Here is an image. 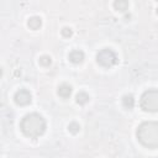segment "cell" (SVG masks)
<instances>
[{"label": "cell", "mask_w": 158, "mask_h": 158, "mask_svg": "<svg viewBox=\"0 0 158 158\" xmlns=\"http://www.w3.org/2000/svg\"><path fill=\"white\" fill-rule=\"evenodd\" d=\"M72 94V87L69 84H62V85L58 87V95L63 99H67L70 97Z\"/></svg>", "instance_id": "obj_7"}, {"label": "cell", "mask_w": 158, "mask_h": 158, "mask_svg": "<svg viewBox=\"0 0 158 158\" xmlns=\"http://www.w3.org/2000/svg\"><path fill=\"white\" fill-rule=\"evenodd\" d=\"M97 61L100 66L105 67V68H110L114 64H116L118 62V57L115 55V52L110 48H104L101 49L98 56H97Z\"/></svg>", "instance_id": "obj_4"}, {"label": "cell", "mask_w": 158, "mask_h": 158, "mask_svg": "<svg viewBox=\"0 0 158 158\" xmlns=\"http://www.w3.org/2000/svg\"><path fill=\"white\" fill-rule=\"evenodd\" d=\"M40 63L43 67H49L51 66V63H52V58L49 56H42L40 58Z\"/></svg>", "instance_id": "obj_12"}, {"label": "cell", "mask_w": 158, "mask_h": 158, "mask_svg": "<svg viewBox=\"0 0 158 158\" xmlns=\"http://www.w3.org/2000/svg\"><path fill=\"white\" fill-rule=\"evenodd\" d=\"M15 103L17 105H20V106H25V105H28L31 103V100H32V97H31V93L26 89H20L16 91L15 94Z\"/></svg>", "instance_id": "obj_5"}, {"label": "cell", "mask_w": 158, "mask_h": 158, "mask_svg": "<svg viewBox=\"0 0 158 158\" xmlns=\"http://www.w3.org/2000/svg\"><path fill=\"white\" fill-rule=\"evenodd\" d=\"M27 25H28V27L31 30H38L41 27V25H42V20L38 16H32V17L28 19Z\"/></svg>", "instance_id": "obj_8"}, {"label": "cell", "mask_w": 158, "mask_h": 158, "mask_svg": "<svg viewBox=\"0 0 158 158\" xmlns=\"http://www.w3.org/2000/svg\"><path fill=\"white\" fill-rule=\"evenodd\" d=\"M141 108L145 111L156 112L158 110V90L150 89L143 93L141 98Z\"/></svg>", "instance_id": "obj_3"}, {"label": "cell", "mask_w": 158, "mask_h": 158, "mask_svg": "<svg viewBox=\"0 0 158 158\" xmlns=\"http://www.w3.org/2000/svg\"><path fill=\"white\" fill-rule=\"evenodd\" d=\"M114 6L118 11H126V10L129 9V1H126V0H119V1L114 3Z\"/></svg>", "instance_id": "obj_10"}, {"label": "cell", "mask_w": 158, "mask_h": 158, "mask_svg": "<svg viewBox=\"0 0 158 158\" xmlns=\"http://www.w3.org/2000/svg\"><path fill=\"white\" fill-rule=\"evenodd\" d=\"M69 61L72 63H74V64H79L84 61V53L79 49H74L72 51L69 53Z\"/></svg>", "instance_id": "obj_6"}, {"label": "cell", "mask_w": 158, "mask_h": 158, "mask_svg": "<svg viewBox=\"0 0 158 158\" xmlns=\"http://www.w3.org/2000/svg\"><path fill=\"white\" fill-rule=\"evenodd\" d=\"M68 130H69V132H72V133H78L79 130H80V126H79V124H77V122H70V124L68 125Z\"/></svg>", "instance_id": "obj_13"}, {"label": "cell", "mask_w": 158, "mask_h": 158, "mask_svg": "<svg viewBox=\"0 0 158 158\" xmlns=\"http://www.w3.org/2000/svg\"><path fill=\"white\" fill-rule=\"evenodd\" d=\"M77 103L79 104V105H84V104H87L88 101H89V95L87 93H84V91H80V93H78L77 94Z\"/></svg>", "instance_id": "obj_11"}, {"label": "cell", "mask_w": 158, "mask_h": 158, "mask_svg": "<svg viewBox=\"0 0 158 158\" xmlns=\"http://www.w3.org/2000/svg\"><path fill=\"white\" fill-rule=\"evenodd\" d=\"M122 105L126 109L131 110L135 106V99H133V97L132 95H125L122 98Z\"/></svg>", "instance_id": "obj_9"}, {"label": "cell", "mask_w": 158, "mask_h": 158, "mask_svg": "<svg viewBox=\"0 0 158 158\" xmlns=\"http://www.w3.org/2000/svg\"><path fill=\"white\" fill-rule=\"evenodd\" d=\"M139 141L148 148L158 147V124L156 121L143 122L137 129Z\"/></svg>", "instance_id": "obj_2"}, {"label": "cell", "mask_w": 158, "mask_h": 158, "mask_svg": "<svg viewBox=\"0 0 158 158\" xmlns=\"http://www.w3.org/2000/svg\"><path fill=\"white\" fill-rule=\"evenodd\" d=\"M3 74V70H1V68H0V76H1Z\"/></svg>", "instance_id": "obj_15"}, {"label": "cell", "mask_w": 158, "mask_h": 158, "mask_svg": "<svg viewBox=\"0 0 158 158\" xmlns=\"http://www.w3.org/2000/svg\"><path fill=\"white\" fill-rule=\"evenodd\" d=\"M20 129L27 137L37 139L46 131V121L40 114H28L21 120Z\"/></svg>", "instance_id": "obj_1"}, {"label": "cell", "mask_w": 158, "mask_h": 158, "mask_svg": "<svg viewBox=\"0 0 158 158\" xmlns=\"http://www.w3.org/2000/svg\"><path fill=\"white\" fill-rule=\"evenodd\" d=\"M62 35L64 36V37H72L73 35V30L70 27H64L62 30Z\"/></svg>", "instance_id": "obj_14"}]
</instances>
